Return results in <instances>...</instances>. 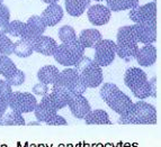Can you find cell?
<instances>
[{
  "instance_id": "cell-4",
  "label": "cell",
  "mask_w": 161,
  "mask_h": 147,
  "mask_svg": "<svg viewBox=\"0 0 161 147\" xmlns=\"http://www.w3.org/2000/svg\"><path fill=\"white\" fill-rule=\"evenodd\" d=\"M85 47L78 38H75L71 42L58 45L53 53V57L59 64L63 66H72L82 56Z\"/></svg>"
},
{
  "instance_id": "cell-32",
  "label": "cell",
  "mask_w": 161,
  "mask_h": 147,
  "mask_svg": "<svg viewBox=\"0 0 161 147\" xmlns=\"http://www.w3.org/2000/svg\"><path fill=\"white\" fill-rule=\"evenodd\" d=\"M92 60L90 59V57L88 56H85V55H82V56L80 57V59L78 60V61L75 62V71L78 73H81L83 71V70L86 69L87 66H88L89 64H92Z\"/></svg>"
},
{
  "instance_id": "cell-5",
  "label": "cell",
  "mask_w": 161,
  "mask_h": 147,
  "mask_svg": "<svg viewBox=\"0 0 161 147\" xmlns=\"http://www.w3.org/2000/svg\"><path fill=\"white\" fill-rule=\"evenodd\" d=\"M7 101H8V107L19 113H28L31 111H34L37 104V100L34 94L30 92H19V91L11 92Z\"/></svg>"
},
{
  "instance_id": "cell-27",
  "label": "cell",
  "mask_w": 161,
  "mask_h": 147,
  "mask_svg": "<svg viewBox=\"0 0 161 147\" xmlns=\"http://www.w3.org/2000/svg\"><path fill=\"white\" fill-rule=\"evenodd\" d=\"M0 125L23 126V125H25V119L23 118L22 113H16V111L11 110L10 113H5V115L1 117V119H0Z\"/></svg>"
},
{
  "instance_id": "cell-33",
  "label": "cell",
  "mask_w": 161,
  "mask_h": 147,
  "mask_svg": "<svg viewBox=\"0 0 161 147\" xmlns=\"http://www.w3.org/2000/svg\"><path fill=\"white\" fill-rule=\"evenodd\" d=\"M11 86L6 80H0V98L8 99L9 94L11 93Z\"/></svg>"
},
{
  "instance_id": "cell-9",
  "label": "cell",
  "mask_w": 161,
  "mask_h": 147,
  "mask_svg": "<svg viewBox=\"0 0 161 147\" xmlns=\"http://www.w3.org/2000/svg\"><path fill=\"white\" fill-rule=\"evenodd\" d=\"M79 78H80V74L75 69H64L59 73L57 81L53 83L52 91H60V92L69 93L71 92V89Z\"/></svg>"
},
{
  "instance_id": "cell-6",
  "label": "cell",
  "mask_w": 161,
  "mask_h": 147,
  "mask_svg": "<svg viewBox=\"0 0 161 147\" xmlns=\"http://www.w3.org/2000/svg\"><path fill=\"white\" fill-rule=\"evenodd\" d=\"M116 55V43L110 39H102L95 46L94 62L100 67L108 66L114 62Z\"/></svg>"
},
{
  "instance_id": "cell-37",
  "label": "cell",
  "mask_w": 161,
  "mask_h": 147,
  "mask_svg": "<svg viewBox=\"0 0 161 147\" xmlns=\"http://www.w3.org/2000/svg\"><path fill=\"white\" fill-rule=\"evenodd\" d=\"M0 19L8 23L10 20V11H9L8 7L3 3H0Z\"/></svg>"
},
{
  "instance_id": "cell-18",
  "label": "cell",
  "mask_w": 161,
  "mask_h": 147,
  "mask_svg": "<svg viewBox=\"0 0 161 147\" xmlns=\"http://www.w3.org/2000/svg\"><path fill=\"white\" fill-rule=\"evenodd\" d=\"M79 42L85 48H95V46L103 39L102 34L98 29H83L79 35Z\"/></svg>"
},
{
  "instance_id": "cell-35",
  "label": "cell",
  "mask_w": 161,
  "mask_h": 147,
  "mask_svg": "<svg viewBox=\"0 0 161 147\" xmlns=\"http://www.w3.org/2000/svg\"><path fill=\"white\" fill-rule=\"evenodd\" d=\"M47 91H48L47 84H45L43 82H38L37 84H35L33 87V92H34V94H37V96H44V94L47 93Z\"/></svg>"
},
{
  "instance_id": "cell-10",
  "label": "cell",
  "mask_w": 161,
  "mask_h": 147,
  "mask_svg": "<svg viewBox=\"0 0 161 147\" xmlns=\"http://www.w3.org/2000/svg\"><path fill=\"white\" fill-rule=\"evenodd\" d=\"M79 74L87 88H97L102 84L103 80H104L102 67L96 64L94 61Z\"/></svg>"
},
{
  "instance_id": "cell-3",
  "label": "cell",
  "mask_w": 161,
  "mask_h": 147,
  "mask_svg": "<svg viewBox=\"0 0 161 147\" xmlns=\"http://www.w3.org/2000/svg\"><path fill=\"white\" fill-rule=\"evenodd\" d=\"M157 123V110L152 104L140 101L132 104L131 109L121 116L118 123H134V125H153Z\"/></svg>"
},
{
  "instance_id": "cell-12",
  "label": "cell",
  "mask_w": 161,
  "mask_h": 147,
  "mask_svg": "<svg viewBox=\"0 0 161 147\" xmlns=\"http://www.w3.org/2000/svg\"><path fill=\"white\" fill-rule=\"evenodd\" d=\"M137 42L142 44H152L157 39V22H145L134 24Z\"/></svg>"
},
{
  "instance_id": "cell-8",
  "label": "cell",
  "mask_w": 161,
  "mask_h": 147,
  "mask_svg": "<svg viewBox=\"0 0 161 147\" xmlns=\"http://www.w3.org/2000/svg\"><path fill=\"white\" fill-rule=\"evenodd\" d=\"M67 106L70 108L71 113L78 119H83L92 110L88 100L83 97V94L75 93V92H69Z\"/></svg>"
},
{
  "instance_id": "cell-24",
  "label": "cell",
  "mask_w": 161,
  "mask_h": 147,
  "mask_svg": "<svg viewBox=\"0 0 161 147\" xmlns=\"http://www.w3.org/2000/svg\"><path fill=\"white\" fill-rule=\"evenodd\" d=\"M33 52L34 50H33V44L31 40L22 38L20 40H17L16 43H14L13 53L18 57H28L32 55Z\"/></svg>"
},
{
  "instance_id": "cell-22",
  "label": "cell",
  "mask_w": 161,
  "mask_h": 147,
  "mask_svg": "<svg viewBox=\"0 0 161 147\" xmlns=\"http://www.w3.org/2000/svg\"><path fill=\"white\" fill-rule=\"evenodd\" d=\"M85 121L87 125H112L108 113L102 109L90 110L85 117Z\"/></svg>"
},
{
  "instance_id": "cell-41",
  "label": "cell",
  "mask_w": 161,
  "mask_h": 147,
  "mask_svg": "<svg viewBox=\"0 0 161 147\" xmlns=\"http://www.w3.org/2000/svg\"><path fill=\"white\" fill-rule=\"evenodd\" d=\"M28 125H32V126H36V125H41L40 121H37V123H35V121H32V123H30Z\"/></svg>"
},
{
  "instance_id": "cell-36",
  "label": "cell",
  "mask_w": 161,
  "mask_h": 147,
  "mask_svg": "<svg viewBox=\"0 0 161 147\" xmlns=\"http://www.w3.org/2000/svg\"><path fill=\"white\" fill-rule=\"evenodd\" d=\"M87 87L86 84L83 83V81L81 80V78L78 79V81L75 83V86L72 87V89H71V92H75V93H80V94H83L85 92H86L87 90Z\"/></svg>"
},
{
  "instance_id": "cell-2",
  "label": "cell",
  "mask_w": 161,
  "mask_h": 147,
  "mask_svg": "<svg viewBox=\"0 0 161 147\" xmlns=\"http://www.w3.org/2000/svg\"><path fill=\"white\" fill-rule=\"evenodd\" d=\"M100 98L110 109L123 116L131 109L133 101L114 83H105L99 91Z\"/></svg>"
},
{
  "instance_id": "cell-19",
  "label": "cell",
  "mask_w": 161,
  "mask_h": 147,
  "mask_svg": "<svg viewBox=\"0 0 161 147\" xmlns=\"http://www.w3.org/2000/svg\"><path fill=\"white\" fill-rule=\"evenodd\" d=\"M92 0H64L65 10L72 17L81 16L89 8Z\"/></svg>"
},
{
  "instance_id": "cell-39",
  "label": "cell",
  "mask_w": 161,
  "mask_h": 147,
  "mask_svg": "<svg viewBox=\"0 0 161 147\" xmlns=\"http://www.w3.org/2000/svg\"><path fill=\"white\" fill-rule=\"evenodd\" d=\"M8 22H5V20H1L0 19V36L7 34V28H8Z\"/></svg>"
},
{
  "instance_id": "cell-11",
  "label": "cell",
  "mask_w": 161,
  "mask_h": 147,
  "mask_svg": "<svg viewBox=\"0 0 161 147\" xmlns=\"http://www.w3.org/2000/svg\"><path fill=\"white\" fill-rule=\"evenodd\" d=\"M59 110L55 108L53 104L52 100L50 99L48 94H44L42 100L38 104H36V107L34 109V115L40 123H46L53 117L54 115H57Z\"/></svg>"
},
{
  "instance_id": "cell-43",
  "label": "cell",
  "mask_w": 161,
  "mask_h": 147,
  "mask_svg": "<svg viewBox=\"0 0 161 147\" xmlns=\"http://www.w3.org/2000/svg\"></svg>"
},
{
  "instance_id": "cell-30",
  "label": "cell",
  "mask_w": 161,
  "mask_h": 147,
  "mask_svg": "<svg viewBox=\"0 0 161 147\" xmlns=\"http://www.w3.org/2000/svg\"><path fill=\"white\" fill-rule=\"evenodd\" d=\"M14 52V43L11 42V39L6 36V35H3L0 36V54L3 55H10Z\"/></svg>"
},
{
  "instance_id": "cell-28",
  "label": "cell",
  "mask_w": 161,
  "mask_h": 147,
  "mask_svg": "<svg viewBox=\"0 0 161 147\" xmlns=\"http://www.w3.org/2000/svg\"><path fill=\"white\" fill-rule=\"evenodd\" d=\"M59 38L61 39L62 43H68V42H71V40L75 39L77 35H75V28L69 26V25L62 26L59 29Z\"/></svg>"
},
{
  "instance_id": "cell-15",
  "label": "cell",
  "mask_w": 161,
  "mask_h": 147,
  "mask_svg": "<svg viewBox=\"0 0 161 147\" xmlns=\"http://www.w3.org/2000/svg\"><path fill=\"white\" fill-rule=\"evenodd\" d=\"M63 15H64V11H63L61 6L58 3H51L47 8L44 9L40 17L45 24V26L53 27L61 22Z\"/></svg>"
},
{
  "instance_id": "cell-14",
  "label": "cell",
  "mask_w": 161,
  "mask_h": 147,
  "mask_svg": "<svg viewBox=\"0 0 161 147\" xmlns=\"http://www.w3.org/2000/svg\"><path fill=\"white\" fill-rule=\"evenodd\" d=\"M88 19L95 26H103L106 25L110 20L112 11L107 8V6L95 5L89 7L88 9Z\"/></svg>"
},
{
  "instance_id": "cell-16",
  "label": "cell",
  "mask_w": 161,
  "mask_h": 147,
  "mask_svg": "<svg viewBox=\"0 0 161 147\" xmlns=\"http://www.w3.org/2000/svg\"><path fill=\"white\" fill-rule=\"evenodd\" d=\"M32 44L33 50L35 52H37L42 55H45V56H52L58 46L55 39L48 37V36H44V35H41L37 38L32 40Z\"/></svg>"
},
{
  "instance_id": "cell-17",
  "label": "cell",
  "mask_w": 161,
  "mask_h": 147,
  "mask_svg": "<svg viewBox=\"0 0 161 147\" xmlns=\"http://www.w3.org/2000/svg\"><path fill=\"white\" fill-rule=\"evenodd\" d=\"M135 60L141 66H151L156 63L157 60V50L152 44H145L143 47L137 50L135 55Z\"/></svg>"
},
{
  "instance_id": "cell-42",
  "label": "cell",
  "mask_w": 161,
  "mask_h": 147,
  "mask_svg": "<svg viewBox=\"0 0 161 147\" xmlns=\"http://www.w3.org/2000/svg\"><path fill=\"white\" fill-rule=\"evenodd\" d=\"M95 1H97V3H99V1H104V0H95Z\"/></svg>"
},
{
  "instance_id": "cell-26",
  "label": "cell",
  "mask_w": 161,
  "mask_h": 147,
  "mask_svg": "<svg viewBox=\"0 0 161 147\" xmlns=\"http://www.w3.org/2000/svg\"><path fill=\"white\" fill-rule=\"evenodd\" d=\"M17 70L16 65L13 62V60L8 55H3L0 54V75L3 78H8Z\"/></svg>"
},
{
  "instance_id": "cell-7",
  "label": "cell",
  "mask_w": 161,
  "mask_h": 147,
  "mask_svg": "<svg viewBox=\"0 0 161 147\" xmlns=\"http://www.w3.org/2000/svg\"><path fill=\"white\" fill-rule=\"evenodd\" d=\"M129 17L135 24L145 22H157L156 3H149L143 6H135L130 9Z\"/></svg>"
},
{
  "instance_id": "cell-31",
  "label": "cell",
  "mask_w": 161,
  "mask_h": 147,
  "mask_svg": "<svg viewBox=\"0 0 161 147\" xmlns=\"http://www.w3.org/2000/svg\"><path fill=\"white\" fill-rule=\"evenodd\" d=\"M6 81H7V82H8L11 87H19V86H22L23 83H24L25 74H24V72H23V71H20V70L17 69L16 71H15V72L10 75V76L6 78Z\"/></svg>"
},
{
  "instance_id": "cell-40",
  "label": "cell",
  "mask_w": 161,
  "mask_h": 147,
  "mask_svg": "<svg viewBox=\"0 0 161 147\" xmlns=\"http://www.w3.org/2000/svg\"><path fill=\"white\" fill-rule=\"evenodd\" d=\"M42 1L45 3H48V5H51V3H58L59 0H42Z\"/></svg>"
},
{
  "instance_id": "cell-29",
  "label": "cell",
  "mask_w": 161,
  "mask_h": 147,
  "mask_svg": "<svg viewBox=\"0 0 161 147\" xmlns=\"http://www.w3.org/2000/svg\"><path fill=\"white\" fill-rule=\"evenodd\" d=\"M25 28V23L20 22V20H13L9 22L8 28H7V34L11 35L14 37H22L23 33H24Z\"/></svg>"
},
{
  "instance_id": "cell-23",
  "label": "cell",
  "mask_w": 161,
  "mask_h": 147,
  "mask_svg": "<svg viewBox=\"0 0 161 147\" xmlns=\"http://www.w3.org/2000/svg\"><path fill=\"white\" fill-rule=\"evenodd\" d=\"M117 43L125 44V43H139L137 42L136 30L134 25L121 27L117 30Z\"/></svg>"
},
{
  "instance_id": "cell-13",
  "label": "cell",
  "mask_w": 161,
  "mask_h": 147,
  "mask_svg": "<svg viewBox=\"0 0 161 147\" xmlns=\"http://www.w3.org/2000/svg\"><path fill=\"white\" fill-rule=\"evenodd\" d=\"M45 28L46 26L43 23V20L41 19V17L34 15V16L30 17L28 20L25 23V28L22 38L32 42L38 36L43 35V33L45 32Z\"/></svg>"
},
{
  "instance_id": "cell-21",
  "label": "cell",
  "mask_w": 161,
  "mask_h": 147,
  "mask_svg": "<svg viewBox=\"0 0 161 147\" xmlns=\"http://www.w3.org/2000/svg\"><path fill=\"white\" fill-rule=\"evenodd\" d=\"M59 69L54 65H45V66L41 67L37 72V79L40 82H43L45 84H53L57 81L59 76Z\"/></svg>"
},
{
  "instance_id": "cell-1",
  "label": "cell",
  "mask_w": 161,
  "mask_h": 147,
  "mask_svg": "<svg viewBox=\"0 0 161 147\" xmlns=\"http://www.w3.org/2000/svg\"><path fill=\"white\" fill-rule=\"evenodd\" d=\"M157 79L148 80L147 73L137 67H130L124 74V83L139 99H145L149 97L157 96Z\"/></svg>"
},
{
  "instance_id": "cell-20",
  "label": "cell",
  "mask_w": 161,
  "mask_h": 147,
  "mask_svg": "<svg viewBox=\"0 0 161 147\" xmlns=\"http://www.w3.org/2000/svg\"><path fill=\"white\" fill-rule=\"evenodd\" d=\"M137 50H139L137 43H116V54L119 56V59L124 60L125 62H131L132 60H134Z\"/></svg>"
},
{
  "instance_id": "cell-34",
  "label": "cell",
  "mask_w": 161,
  "mask_h": 147,
  "mask_svg": "<svg viewBox=\"0 0 161 147\" xmlns=\"http://www.w3.org/2000/svg\"><path fill=\"white\" fill-rule=\"evenodd\" d=\"M45 123L50 126H65V125H68V121L65 120L62 116H59L57 113V115H54L50 120L46 121Z\"/></svg>"
},
{
  "instance_id": "cell-38",
  "label": "cell",
  "mask_w": 161,
  "mask_h": 147,
  "mask_svg": "<svg viewBox=\"0 0 161 147\" xmlns=\"http://www.w3.org/2000/svg\"><path fill=\"white\" fill-rule=\"evenodd\" d=\"M7 108H8V101H7V99L0 98V119H1V117L5 115Z\"/></svg>"
},
{
  "instance_id": "cell-25",
  "label": "cell",
  "mask_w": 161,
  "mask_h": 147,
  "mask_svg": "<svg viewBox=\"0 0 161 147\" xmlns=\"http://www.w3.org/2000/svg\"><path fill=\"white\" fill-rule=\"evenodd\" d=\"M110 11H123L139 5V0H106Z\"/></svg>"
}]
</instances>
